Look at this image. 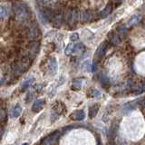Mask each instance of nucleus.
I'll return each mask as SVG.
<instances>
[{
  "mask_svg": "<svg viewBox=\"0 0 145 145\" xmlns=\"http://www.w3.org/2000/svg\"><path fill=\"white\" fill-rule=\"evenodd\" d=\"M7 116V113H6V111L4 110V109H0V121H2Z\"/></svg>",
  "mask_w": 145,
  "mask_h": 145,
  "instance_id": "nucleus-29",
  "label": "nucleus"
},
{
  "mask_svg": "<svg viewBox=\"0 0 145 145\" xmlns=\"http://www.w3.org/2000/svg\"><path fill=\"white\" fill-rule=\"evenodd\" d=\"M60 133L59 131H54V133L49 134L46 136L44 139L41 140V143L44 144V145H52V144H56L59 142V139H60Z\"/></svg>",
  "mask_w": 145,
  "mask_h": 145,
  "instance_id": "nucleus-2",
  "label": "nucleus"
},
{
  "mask_svg": "<svg viewBox=\"0 0 145 145\" xmlns=\"http://www.w3.org/2000/svg\"><path fill=\"white\" fill-rule=\"evenodd\" d=\"M39 35V27L35 22H32L28 28V36L31 39H35Z\"/></svg>",
  "mask_w": 145,
  "mask_h": 145,
  "instance_id": "nucleus-3",
  "label": "nucleus"
},
{
  "mask_svg": "<svg viewBox=\"0 0 145 145\" xmlns=\"http://www.w3.org/2000/svg\"><path fill=\"white\" fill-rule=\"evenodd\" d=\"M107 47H108V42L107 41H103V42L98 46L96 52H95V58L101 59L104 56V54H105Z\"/></svg>",
  "mask_w": 145,
  "mask_h": 145,
  "instance_id": "nucleus-4",
  "label": "nucleus"
},
{
  "mask_svg": "<svg viewBox=\"0 0 145 145\" xmlns=\"http://www.w3.org/2000/svg\"><path fill=\"white\" fill-rule=\"evenodd\" d=\"M62 21H63V15L61 12H59L54 17V24L56 26H59L62 24Z\"/></svg>",
  "mask_w": 145,
  "mask_h": 145,
  "instance_id": "nucleus-17",
  "label": "nucleus"
},
{
  "mask_svg": "<svg viewBox=\"0 0 145 145\" xmlns=\"http://www.w3.org/2000/svg\"><path fill=\"white\" fill-rule=\"evenodd\" d=\"M78 38H79L78 33H74V34H72L71 36H70V41H71V42H74V41L78 40Z\"/></svg>",
  "mask_w": 145,
  "mask_h": 145,
  "instance_id": "nucleus-28",
  "label": "nucleus"
},
{
  "mask_svg": "<svg viewBox=\"0 0 145 145\" xmlns=\"http://www.w3.org/2000/svg\"><path fill=\"white\" fill-rule=\"evenodd\" d=\"M112 10V5H111V4H108L107 6H106V7L104 8L101 13H100V17L104 18V17L108 16L111 14Z\"/></svg>",
  "mask_w": 145,
  "mask_h": 145,
  "instance_id": "nucleus-12",
  "label": "nucleus"
},
{
  "mask_svg": "<svg viewBox=\"0 0 145 145\" xmlns=\"http://www.w3.org/2000/svg\"><path fill=\"white\" fill-rule=\"evenodd\" d=\"M22 112V107L19 105V104H16V105L15 106V108L13 109L12 111V117L13 118H17L19 117L20 114Z\"/></svg>",
  "mask_w": 145,
  "mask_h": 145,
  "instance_id": "nucleus-15",
  "label": "nucleus"
},
{
  "mask_svg": "<svg viewBox=\"0 0 145 145\" xmlns=\"http://www.w3.org/2000/svg\"><path fill=\"white\" fill-rule=\"evenodd\" d=\"M74 42H71L69 44L67 45V47L65 48V56H70V54L72 53V50H74Z\"/></svg>",
  "mask_w": 145,
  "mask_h": 145,
  "instance_id": "nucleus-23",
  "label": "nucleus"
},
{
  "mask_svg": "<svg viewBox=\"0 0 145 145\" xmlns=\"http://www.w3.org/2000/svg\"><path fill=\"white\" fill-rule=\"evenodd\" d=\"M82 84H83V80L82 79H75L72 83V86L75 89H80L82 87Z\"/></svg>",
  "mask_w": 145,
  "mask_h": 145,
  "instance_id": "nucleus-22",
  "label": "nucleus"
},
{
  "mask_svg": "<svg viewBox=\"0 0 145 145\" xmlns=\"http://www.w3.org/2000/svg\"><path fill=\"white\" fill-rule=\"evenodd\" d=\"M134 108H135V103H126L125 105L123 106L122 111H123L124 112H131V111L134 110Z\"/></svg>",
  "mask_w": 145,
  "mask_h": 145,
  "instance_id": "nucleus-21",
  "label": "nucleus"
},
{
  "mask_svg": "<svg viewBox=\"0 0 145 145\" xmlns=\"http://www.w3.org/2000/svg\"><path fill=\"white\" fill-rule=\"evenodd\" d=\"M34 80H35L34 77H30V78H28L27 80H25V81L24 82V83H23L22 86H21V91H22V92H25V90L28 89V88L30 87V86H31V84H33Z\"/></svg>",
  "mask_w": 145,
  "mask_h": 145,
  "instance_id": "nucleus-13",
  "label": "nucleus"
},
{
  "mask_svg": "<svg viewBox=\"0 0 145 145\" xmlns=\"http://www.w3.org/2000/svg\"><path fill=\"white\" fill-rule=\"evenodd\" d=\"M99 110V105L98 104H94V105L90 107V111H89V116L91 118H93L95 115L97 114V112Z\"/></svg>",
  "mask_w": 145,
  "mask_h": 145,
  "instance_id": "nucleus-18",
  "label": "nucleus"
},
{
  "mask_svg": "<svg viewBox=\"0 0 145 145\" xmlns=\"http://www.w3.org/2000/svg\"><path fill=\"white\" fill-rule=\"evenodd\" d=\"M38 16H39L40 20H41V22L43 23V24H47L48 19H47L46 15H44V13H42L41 11H38Z\"/></svg>",
  "mask_w": 145,
  "mask_h": 145,
  "instance_id": "nucleus-24",
  "label": "nucleus"
},
{
  "mask_svg": "<svg viewBox=\"0 0 145 145\" xmlns=\"http://www.w3.org/2000/svg\"><path fill=\"white\" fill-rule=\"evenodd\" d=\"M36 1H37V2H39V3H41V2L43 1V0H36Z\"/></svg>",
  "mask_w": 145,
  "mask_h": 145,
  "instance_id": "nucleus-30",
  "label": "nucleus"
},
{
  "mask_svg": "<svg viewBox=\"0 0 145 145\" xmlns=\"http://www.w3.org/2000/svg\"><path fill=\"white\" fill-rule=\"evenodd\" d=\"M140 19H142V16L140 15H135L133 16H131V19L128 21V23H127V26L131 27V26L135 25L136 24H138V23L140 21Z\"/></svg>",
  "mask_w": 145,
  "mask_h": 145,
  "instance_id": "nucleus-11",
  "label": "nucleus"
},
{
  "mask_svg": "<svg viewBox=\"0 0 145 145\" xmlns=\"http://www.w3.org/2000/svg\"><path fill=\"white\" fill-rule=\"evenodd\" d=\"M39 48H40V44L38 42H32L28 45V50H29V54L32 56H36L39 52Z\"/></svg>",
  "mask_w": 145,
  "mask_h": 145,
  "instance_id": "nucleus-7",
  "label": "nucleus"
},
{
  "mask_svg": "<svg viewBox=\"0 0 145 145\" xmlns=\"http://www.w3.org/2000/svg\"><path fill=\"white\" fill-rule=\"evenodd\" d=\"M84 50V44L80 43L78 44H74V50H72V53H75V54H81Z\"/></svg>",
  "mask_w": 145,
  "mask_h": 145,
  "instance_id": "nucleus-20",
  "label": "nucleus"
},
{
  "mask_svg": "<svg viewBox=\"0 0 145 145\" xmlns=\"http://www.w3.org/2000/svg\"><path fill=\"white\" fill-rule=\"evenodd\" d=\"M70 118L74 121H82L85 118V112L83 110H78L71 113Z\"/></svg>",
  "mask_w": 145,
  "mask_h": 145,
  "instance_id": "nucleus-6",
  "label": "nucleus"
},
{
  "mask_svg": "<svg viewBox=\"0 0 145 145\" xmlns=\"http://www.w3.org/2000/svg\"><path fill=\"white\" fill-rule=\"evenodd\" d=\"M45 103V101L44 99H38L34 103L33 106H32V111L35 112H38L39 111L42 110V107L44 106V104Z\"/></svg>",
  "mask_w": 145,
  "mask_h": 145,
  "instance_id": "nucleus-8",
  "label": "nucleus"
},
{
  "mask_svg": "<svg viewBox=\"0 0 145 145\" xmlns=\"http://www.w3.org/2000/svg\"><path fill=\"white\" fill-rule=\"evenodd\" d=\"M91 96L94 97V98H100V97L102 96V94H101V93H100L98 90L93 89L92 90V93H91Z\"/></svg>",
  "mask_w": 145,
  "mask_h": 145,
  "instance_id": "nucleus-26",
  "label": "nucleus"
},
{
  "mask_svg": "<svg viewBox=\"0 0 145 145\" xmlns=\"http://www.w3.org/2000/svg\"><path fill=\"white\" fill-rule=\"evenodd\" d=\"M79 18L81 19L82 22H87L91 19V15L88 11L84 10L83 12L81 13V15L79 16Z\"/></svg>",
  "mask_w": 145,
  "mask_h": 145,
  "instance_id": "nucleus-16",
  "label": "nucleus"
},
{
  "mask_svg": "<svg viewBox=\"0 0 145 145\" xmlns=\"http://www.w3.org/2000/svg\"><path fill=\"white\" fill-rule=\"evenodd\" d=\"M108 36L110 37V41L112 44L116 45L121 43V39H120L119 35H117L116 33H114V32H111V33L108 35Z\"/></svg>",
  "mask_w": 145,
  "mask_h": 145,
  "instance_id": "nucleus-10",
  "label": "nucleus"
},
{
  "mask_svg": "<svg viewBox=\"0 0 145 145\" xmlns=\"http://www.w3.org/2000/svg\"><path fill=\"white\" fill-rule=\"evenodd\" d=\"M7 16V10L6 7L0 6V18H5Z\"/></svg>",
  "mask_w": 145,
  "mask_h": 145,
  "instance_id": "nucleus-25",
  "label": "nucleus"
},
{
  "mask_svg": "<svg viewBox=\"0 0 145 145\" xmlns=\"http://www.w3.org/2000/svg\"><path fill=\"white\" fill-rule=\"evenodd\" d=\"M120 1H122V0H120Z\"/></svg>",
  "mask_w": 145,
  "mask_h": 145,
  "instance_id": "nucleus-31",
  "label": "nucleus"
},
{
  "mask_svg": "<svg viewBox=\"0 0 145 145\" xmlns=\"http://www.w3.org/2000/svg\"><path fill=\"white\" fill-rule=\"evenodd\" d=\"M62 108H63V103H60V102H57V103L54 105V112H56L57 115H58V114H60V113L62 112V111H63V109H62Z\"/></svg>",
  "mask_w": 145,
  "mask_h": 145,
  "instance_id": "nucleus-19",
  "label": "nucleus"
},
{
  "mask_svg": "<svg viewBox=\"0 0 145 145\" xmlns=\"http://www.w3.org/2000/svg\"><path fill=\"white\" fill-rule=\"evenodd\" d=\"M14 11H15L16 18L18 21H25L29 16V12L24 4L16 2L14 5Z\"/></svg>",
  "mask_w": 145,
  "mask_h": 145,
  "instance_id": "nucleus-1",
  "label": "nucleus"
},
{
  "mask_svg": "<svg viewBox=\"0 0 145 145\" xmlns=\"http://www.w3.org/2000/svg\"><path fill=\"white\" fill-rule=\"evenodd\" d=\"M76 18H77V13L75 10H68L67 15H66V20L68 24L72 25L76 23Z\"/></svg>",
  "mask_w": 145,
  "mask_h": 145,
  "instance_id": "nucleus-5",
  "label": "nucleus"
},
{
  "mask_svg": "<svg viewBox=\"0 0 145 145\" xmlns=\"http://www.w3.org/2000/svg\"><path fill=\"white\" fill-rule=\"evenodd\" d=\"M48 70L51 74H54L56 72L57 70V63L56 60L54 57H51L49 59V62H48Z\"/></svg>",
  "mask_w": 145,
  "mask_h": 145,
  "instance_id": "nucleus-9",
  "label": "nucleus"
},
{
  "mask_svg": "<svg viewBox=\"0 0 145 145\" xmlns=\"http://www.w3.org/2000/svg\"><path fill=\"white\" fill-rule=\"evenodd\" d=\"M118 32L120 33V35H124L127 33V29H126V27H124V26H119V27H118Z\"/></svg>",
  "mask_w": 145,
  "mask_h": 145,
  "instance_id": "nucleus-27",
  "label": "nucleus"
},
{
  "mask_svg": "<svg viewBox=\"0 0 145 145\" xmlns=\"http://www.w3.org/2000/svg\"><path fill=\"white\" fill-rule=\"evenodd\" d=\"M100 82H101V84L104 86V87H106V86L109 85L110 81H109L108 76H107V74L104 72H103L102 74H100Z\"/></svg>",
  "mask_w": 145,
  "mask_h": 145,
  "instance_id": "nucleus-14",
  "label": "nucleus"
}]
</instances>
